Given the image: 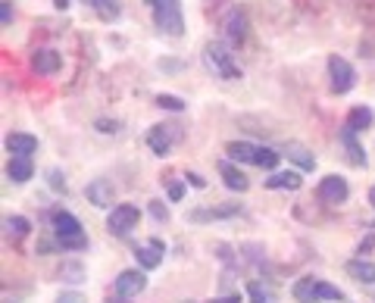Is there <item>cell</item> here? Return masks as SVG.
<instances>
[{"label": "cell", "instance_id": "cell-1", "mask_svg": "<svg viewBox=\"0 0 375 303\" xmlns=\"http://www.w3.org/2000/svg\"><path fill=\"white\" fill-rule=\"evenodd\" d=\"M294 300L297 303H319V300H344V294L334 284L322 282V278H300L294 284Z\"/></svg>", "mask_w": 375, "mask_h": 303}, {"label": "cell", "instance_id": "cell-2", "mask_svg": "<svg viewBox=\"0 0 375 303\" xmlns=\"http://www.w3.org/2000/svg\"><path fill=\"white\" fill-rule=\"evenodd\" d=\"M204 63H206V69L210 72H216L219 79H241V69H238V63H235V56H232V50L225 48V44H206L204 48Z\"/></svg>", "mask_w": 375, "mask_h": 303}, {"label": "cell", "instance_id": "cell-3", "mask_svg": "<svg viewBox=\"0 0 375 303\" xmlns=\"http://www.w3.org/2000/svg\"><path fill=\"white\" fill-rule=\"evenodd\" d=\"M54 231H56L63 247H72V250L88 247V238L82 235V222H78L72 213H66V209H56L54 213Z\"/></svg>", "mask_w": 375, "mask_h": 303}, {"label": "cell", "instance_id": "cell-4", "mask_svg": "<svg viewBox=\"0 0 375 303\" xmlns=\"http://www.w3.org/2000/svg\"><path fill=\"white\" fill-rule=\"evenodd\" d=\"M153 22H157L160 32L178 38V34L184 32L182 3H178V0H157V3H153Z\"/></svg>", "mask_w": 375, "mask_h": 303}, {"label": "cell", "instance_id": "cell-5", "mask_svg": "<svg viewBox=\"0 0 375 303\" xmlns=\"http://www.w3.org/2000/svg\"><path fill=\"white\" fill-rule=\"evenodd\" d=\"M328 75H332V88L338 91V94H347L356 85V72L344 56H328Z\"/></svg>", "mask_w": 375, "mask_h": 303}, {"label": "cell", "instance_id": "cell-6", "mask_svg": "<svg viewBox=\"0 0 375 303\" xmlns=\"http://www.w3.org/2000/svg\"><path fill=\"white\" fill-rule=\"evenodd\" d=\"M138 216H141L138 213V207H131V203H119V207H113V213H109L107 229L116 238H125L138 225Z\"/></svg>", "mask_w": 375, "mask_h": 303}, {"label": "cell", "instance_id": "cell-7", "mask_svg": "<svg viewBox=\"0 0 375 303\" xmlns=\"http://www.w3.org/2000/svg\"><path fill=\"white\" fill-rule=\"evenodd\" d=\"M178 138H182V128H178V125H153V128H150V135H147V144H150L153 154L166 156Z\"/></svg>", "mask_w": 375, "mask_h": 303}, {"label": "cell", "instance_id": "cell-8", "mask_svg": "<svg viewBox=\"0 0 375 303\" xmlns=\"http://www.w3.org/2000/svg\"><path fill=\"white\" fill-rule=\"evenodd\" d=\"M347 194H350L347 182H344L341 176H325L319 182V197L325 203H344V200H347Z\"/></svg>", "mask_w": 375, "mask_h": 303}, {"label": "cell", "instance_id": "cell-9", "mask_svg": "<svg viewBox=\"0 0 375 303\" xmlns=\"http://www.w3.org/2000/svg\"><path fill=\"white\" fill-rule=\"evenodd\" d=\"M144 288H147V278H144V272H138V269H125L122 275L116 278V294L119 297H138Z\"/></svg>", "mask_w": 375, "mask_h": 303}, {"label": "cell", "instance_id": "cell-10", "mask_svg": "<svg viewBox=\"0 0 375 303\" xmlns=\"http://www.w3.org/2000/svg\"><path fill=\"white\" fill-rule=\"evenodd\" d=\"M163 253H166V247H163V241L160 238H153L150 244H144V247H138V263L144 266V269H157L160 263H163Z\"/></svg>", "mask_w": 375, "mask_h": 303}, {"label": "cell", "instance_id": "cell-11", "mask_svg": "<svg viewBox=\"0 0 375 303\" xmlns=\"http://www.w3.org/2000/svg\"><path fill=\"white\" fill-rule=\"evenodd\" d=\"M85 194H88V200L94 203V207H113V185H109L107 178H94V182L85 188Z\"/></svg>", "mask_w": 375, "mask_h": 303}, {"label": "cell", "instance_id": "cell-12", "mask_svg": "<svg viewBox=\"0 0 375 303\" xmlns=\"http://www.w3.org/2000/svg\"><path fill=\"white\" fill-rule=\"evenodd\" d=\"M7 150H10L13 156H32L34 150H38V138L16 132V135H10V138H7Z\"/></svg>", "mask_w": 375, "mask_h": 303}, {"label": "cell", "instance_id": "cell-13", "mask_svg": "<svg viewBox=\"0 0 375 303\" xmlns=\"http://www.w3.org/2000/svg\"><path fill=\"white\" fill-rule=\"evenodd\" d=\"M354 135H356V132H350L347 125L341 128V144L347 147V160L354 163V166H366V154H363V147L356 144V138H354Z\"/></svg>", "mask_w": 375, "mask_h": 303}, {"label": "cell", "instance_id": "cell-14", "mask_svg": "<svg viewBox=\"0 0 375 303\" xmlns=\"http://www.w3.org/2000/svg\"><path fill=\"white\" fill-rule=\"evenodd\" d=\"M219 172H222V178H225V185H228V188L232 191H247V176L244 172H241V169H235L232 163L225 160V163H219Z\"/></svg>", "mask_w": 375, "mask_h": 303}, {"label": "cell", "instance_id": "cell-15", "mask_svg": "<svg viewBox=\"0 0 375 303\" xmlns=\"http://www.w3.org/2000/svg\"><path fill=\"white\" fill-rule=\"evenodd\" d=\"M32 156H13V160H10V166H7V176L13 178V182H28V178H32Z\"/></svg>", "mask_w": 375, "mask_h": 303}, {"label": "cell", "instance_id": "cell-16", "mask_svg": "<svg viewBox=\"0 0 375 303\" xmlns=\"http://www.w3.org/2000/svg\"><path fill=\"white\" fill-rule=\"evenodd\" d=\"M300 185H303V178H300V172H275L272 178H266V188H272V191H279V188L297 191Z\"/></svg>", "mask_w": 375, "mask_h": 303}, {"label": "cell", "instance_id": "cell-17", "mask_svg": "<svg viewBox=\"0 0 375 303\" xmlns=\"http://www.w3.org/2000/svg\"><path fill=\"white\" fill-rule=\"evenodd\" d=\"M344 125H347L350 132H366V128L372 125V109H369V107H354Z\"/></svg>", "mask_w": 375, "mask_h": 303}, {"label": "cell", "instance_id": "cell-18", "mask_svg": "<svg viewBox=\"0 0 375 303\" xmlns=\"http://www.w3.org/2000/svg\"><path fill=\"white\" fill-rule=\"evenodd\" d=\"M225 154H228V160H235V163H253V160H257V147H253V144H247V141L228 144V147H225Z\"/></svg>", "mask_w": 375, "mask_h": 303}, {"label": "cell", "instance_id": "cell-19", "mask_svg": "<svg viewBox=\"0 0 375 303\" xmlns=\"http://www.w3.org/2000/svg\"><path fill=\"white\" fill-rule=\"evenodd\" d=\"M225 34H228V41H244L247 22H244V16H241L238 10H232V13H228V19H225Z\"/></svg>", "mask_w": 375, "mask_h": 303}, {"label": "cell", "instance_id": "cell-20", "mask_svg": "<svg viewBox=\"0 0 375 303\" xmlns=\"http://www.w3.org/2000/svg\"><path fill=\"white\" fill-rule=\"evenodd\" d=\"M347 272L363 284H375V263H366V260H354L347 263Z\"/></svg>", "mask_w": 375, "mask_h": 303}, {"label": "cell", "instance_id": "cell-21", "mask_svg": "<svg viewBox=\"0 0 375 303\" xmlns=\"http://www.w3.org/2000/svg\"><path fill=\"white\" fill-rule=\"evenodd\" d=\"M85 3H88L100 19H107V22L119 19V0H85Z\"/></svg>", "mask_w": 375, "mask_h": 303}, {"label": "cell", "instance_id": "cell-22", "mask_svg": "<svg viewBox=\"0 0 375 303\" xmlns=\"http://www.w3.org/2000/svg\"><path fill=\"white\" fill-rule=\"evenodd\" d=\"M247 294H250V303H279L275 300L272 284H266V282H250Z\"/></svg>", "mask_w": 375, "mask_h": 303}, {"label": "cell", "instance_id": "cell-23", "mask_svg": "<svg viewBox=\"0 0 375 303\" xmlns=\"http://www.w3.org/2000/svg\"><path fill=\"white\" fill-rule=\"evenodd\" d=\"M56 66H60V56L54 50H38L34 54V69L38 72H56Z\"/></svg>", "mask_w": 375, "mask_h": 303}, {"label": "cell", "instance_id": "cell-24", "mask_svg": "<svg viewBox=\"0 0 375 303\" xmlns=\"http://www.w3.org/2000/svg\"><path fill=\"white\" fill-rule=\"evenodd\" d=\"M285 154L291 156V160L297 163L300 169H313V166H316V156H313V154H307V150L300 147V144H288V150H285Z\"/></svg>", "mask_w": 375, "mask_h": 303}, {"label": "cell", "instance_id": "cell-25", "mask_svg": "<svg viewBox=\"0 0 375 303\" xmlns=\"http://www.w3.org/2000/svg\"><path fill=\"white\" fill-rule=\"evenodd\" d=\"M279 150H272V147H257V166H263V169H275L279 166Z\"/></svg>", "mask_w": 375, "mask_h": 303}, {"label": "cell", "instance_id": "cell-26", "mask_svg": "<svg viewBox=\"0 0 375 303\" xmlns=\"http://www.w3.org/2000/svg\"><path fill=\"white\" fill-rule=\"evenodd\" d=\"M3 225H7V231H10L13 238H25L28 229H32V225H28V219H22V216H10Z\"/></svg>", "mask_w": 375, "mask_h": 303}, {"label": "cell", "instance_id": "cell-27", "mask_svg": "<svg viewBox=\"0 0 375 303\" xmlns=\"http://www.w3.org/2000/svg\"><path fill=\"white\" fill-rule=\"evenodd\" d=\"M157 107L178 113V109H184V101H178V97H172V94H160V97H157Z\"/></svg>", "mask_w": 375, "mask_h": 303}, {"label": "cell", "instance_id": "cell-28", "mask_svg": "<svg viewBox=\"0 0 375 303\" xmlns=\"http://www.w3.org/2000/svg\"><path fill=\"white\" fill-rule=\"evenodd\" d=\"M150 213H153V219H157V222H166V219H169V209L160 207V200L150 203Z\"/></svg>", "mask_w": 375, "mask_h": 303}, {"label": "cell", "instance_id": "cell-29", "mask_svg": "<svg viewBox=\"0 0 375 303\" xmlns=\"http://www.w3.org/2000/svg\"><path fill=\"white\" fill-rule=\"evenodd\" d=\"M0 19H3V25L13 22V3L10 0H0Z\"/></svg>", "mask_w": 375, "mask_h": 303}, {"label": "cell", "instance_id": "cell-30", "mask_svg": "<svg viewBox=\"0 0 375 303\" xmlns=\"http://www.w3.org/2000/svg\"><path fill=\"white\" fill-rule=\"evenodd\" d=\"M56 303H88V300H85L82 294H75V291H69V294H60V300H56Z\"/></svg>", "mask_w": 375, "mask_h": 303}, {"label": "cell", "instance_id": "cell-31", "mask_svg": "<svg viewBox=\"0 0 375 303\" xmlns=\"http://www.w3.org/2000/svg\"><path fill=\"white\" fill-rule=\"evenodd\" d=\"M63 272H66V282H82V266H66V269H63Z\"/></svg>", "mask_w": 375, "mask_h": 303}, {"label": "cell", "instance_id": "cell-32", "mask_svg": "<svg viewBox=\"0 0 375 303\" xmlns=\"http://www.w3.org/2000/svg\"><path fill=\"white\" fill-rule=\"evenodd\" d=\"M50 185H54L56 191H66V182H60V172H50Z\"/></svg>", "mask_w": 375, "mask_h": 303}, {"label": "cell", "instance_id": "cell-33", "mask_svg": "<svg viewBox=\"0 0 375 303\" xmlns=\"http://www.w3.org/2000/svg\"><path fill=\"white\" fill-rule=\"evenodd\" d=\"M213 303H241V294H228V297H219V300Z\"/></svg>", "mask_w": 375, "mask_h": 303}, {"label": "cell", "instance_id": "cell-34", "mask_svg": "<svg viewBox=\"0 0 375 303\" xmlns=\"http://www.w3.org/2000/svg\"><path fill=\"white\" fill-rule=\"evenodd\" d=\"M188 182H191V185H194V188H204V185H206V182H204V178H200V176H197V172H191V176H188Z\"/></svg>", "mask_w": 375, "mask_h": 303}, {"label": "cell", "instance_id": "cell-35", "mask_svg": "<svg viewBox=\"0 0 375 303\" xmlns=\"http://www.w3.org/2000/svg\"><path fill=\"white\" fill-rule=\"evenodd\" d=\"M97 128H100V132H107V135H109V132H116V122H97Z\"/></svg>", "mask_w": 375, "mask_h": 303}, {"label": "cell", "instance_id": "cell-36", "mask_svg": "<svg viewBox=\"0 0 375 303\" xmlns=\"http://www.w3.org/2000/svg\"><path fill=\"white\" fill-rule=\"evenodd\" d=\"M184 194V188H182V185H172V188H169V197H172V200H178V197H182Z\"/></svg>", "mask_w": 375, "mask_h": 303}, {"label": "cell", "instance_id": "cell-37", "mask_svg": "<svg viewBox=\"0 0 375 303\" xmlns=\"http://www.w3.org/2000/svg\"><path fill=\"white\" fill-rule=\"evenodd\" d=\"M54 3H56L60 10H66V7H69V0H54Z\"/></svg>", "mask_w": 375, "mask_h": 303}, {"label": "cell", "instance_id": "cell-38", "mask_svg": "<svg viewBox=\"0 0 375 303\" xmlns=\"http://www.w3.org/2000/svg\"><path fill=\"white\" fill-rule=\"evenodd\" d=\"M369 203H372V207H375V188L369 191Z\"/></svg>", "mask_w": 375, "mask_h": 303}, {"label": "cell", "instance_id": "cell-39", "mask_svg": "<svg viewBox=\"0 0 375 303\" xmlns=\"http://www.w3.org/2000/svg\"><path fill=\"white\" fill-rule=\"evenodd\" d=\"M147 3H157V0H147Z\"/></svg>", "mask_w": 375, "mask_h": 303}]
</instances>
